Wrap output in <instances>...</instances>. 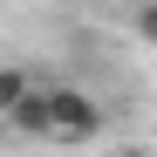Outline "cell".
Segmentation results:
<instances>
[{"instance_id": "cell-1", "label": "cell", "mask_w": 157, "mask_h": 157, "mask_svg": "<svg viewBox=\"0 0 157 157\" xmlns=\"http://www.w3.org/2000/svg\"><path fill=\"white\" fill-rule=\"evenodd\" d=\"M48 109H55V130H48V144H96L102 137V102L96 96H82V89H48Z\"/></svg>"}, {"instance_id": "cell-2", "label": "cell", "mask_w": 157, "mask_h": 157, "mask_svg": "<svg viewBox=\"0 0 157 157\" xmlns=\"http://www.w3.org/2000/svg\"><path fill=\"white\" fill-rule=\"evenodd\" d=\"M7 130H14V137H41V144H48V130H55V109H48V89H34L28 102H21V109L7 116Z\"/></svg>"}, {"instance_id": "cell-3", "label": "cell", "mask_w": 157, "mask_h": 157, "mask_svg": "<svg viewBox=\"0 0 157 157\" xmlns=\"http://www.w3.org/2000/svg\"><path fill=\"white\" fill-rule=\"evenodd\" d=\"M34 96V82H28V68H0V123H7L21 102Z\"/></svg>"}, {"instance_id": "cell-4", "label": "cell", "mask_w": 157, "mask_h": 157, "mask_svg": "<svg viewBox=\"0 0 157 157\" xmlns=\"http://www.w3.org/2000/svg\"><path fill=\"white\" fill-rule=\"evenodd\" d=\"M137 41L157 48V0H144V7H137Z\"/></svg>"}, {"instance_id": "cell-5", "label": "cell", "mask_w": 157, "mask_h": 157, "mask_svg": "<svg viewBox=\"0 0 157 157\" xmlns=\"http://www.w3.org/2000/svg\"><path fill=\"white\" fill-rule=\"evenodd\" d=\"M116 157H150V150H137V144H130V150H116Z\"/></svg>"}]
</instances>
